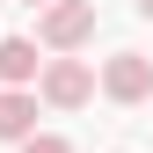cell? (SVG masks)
<instances>
[{
  "instance_id": "5",
  "label": "cell",
  "mask_w": 153,
  "mask_h": 153,
  "mask_svg": "<svg viewBox=\"0 0 153 153\" xmlns=\"http://www.w3.org/2000/svg\"><path fill=\"white\" fill-rule=\"evenodd\" d=\"M29 131H36V95L29 88H0V139L22 146Z\"/></svg>"
},
{
  "instance_id": "4",
  "label": "cell",
  "mask_w": 153,
  "mask_h": 153,
  "mask_svg": "<svg viewBox=\"0 0 153 153\" xmlns=\"http://www.w3.org/2000/svg\"><path fill=\"white\" fill-rule=\"evenodd\" d=\"M44 59H36V36H0V88H29Z\"/></svg>"
},
{
  "instance_id": "1",
  "label": "cell",
  "mask_w": 153,
  "mask_h": 153,
  "mask_svg": "<svg viewBox=\"0 0 153 153\" xmlns=\"http://www.w3.org/2000/svg\"><path fill=\"white\" fill-rule=\"evenodd\" d=\"M36 95H44L51 109H88L95 102V66L88 59H44V73H36Z\"/></svg>"
},
{
  "instance_id": "8",
  "label": "cell",
  "mask_w": 153,
  "mask_h": 153,
  "mask_svg": "<svg viewBox=\"0 0 153 153\" xmlns=\"http://www.w3.org/2000/svg\"><path fill=\"white\" fill-rule=\"evenodd\" d=\"M22 7H51V0H22Z\"/></svg>"
},
{
  "instance_id": "2",
  "label": "cell",
  "mask_w": 153,
  "mask_h": 153,
  "mask_svg": "<svg viewBox=\"0 0 153 153\" xmlns=\"http://www.w3.org/2000/svg\"><path fill=\"white\" fill-rule=\"evenodd\" d=\"M95 36V0H51L36 15V44L44 51H80Z\"/></svg>"
},
{
  "instance_id": "6",
  "label": "cell",
  "mask_w": 153,
  "mask_h": 153,
  "mask_svg": "<svg viewBox=\"0 0 153 153\" xmlns=\"http://www.w3.org/2000/svg\"><path fill=\"white\" fill-rule=\"evenodd\" d=\"M15 153H73V146L59 139V131H29V139H22V146H15Z\"/></svg>"
},
{
  "instance_id": "3",
  "label": "cell",
  "mask_w": 153,
  "mask_h": 153,
  "mask_svg": "<svg viewBox=\"0 0 153 153\" xmlns=\"http://www.w3.org/2000/svg\"><path fill=\"white\" fill-rule=\"evenodd\" d=\"M95 88H102L109 95V102H146V95H153V59H139V51H117V59H109L102 73H95Z\"/></svg>"
},
{
  "instance_id": "7",
  "label": "cell",
  "mask_w": 153,
  "mask_h": 153,
  "mask_svg": "<svg viewBox=\"0 0 153 153\" xmlns=\"http://www.w3.org/2000/svg\"><path fill=\"white\" fill-rule=\"evenodd\" d=\"M131 7H139V15H146V22H153V0H131Z\"/></svg>"
}]
</instances>
